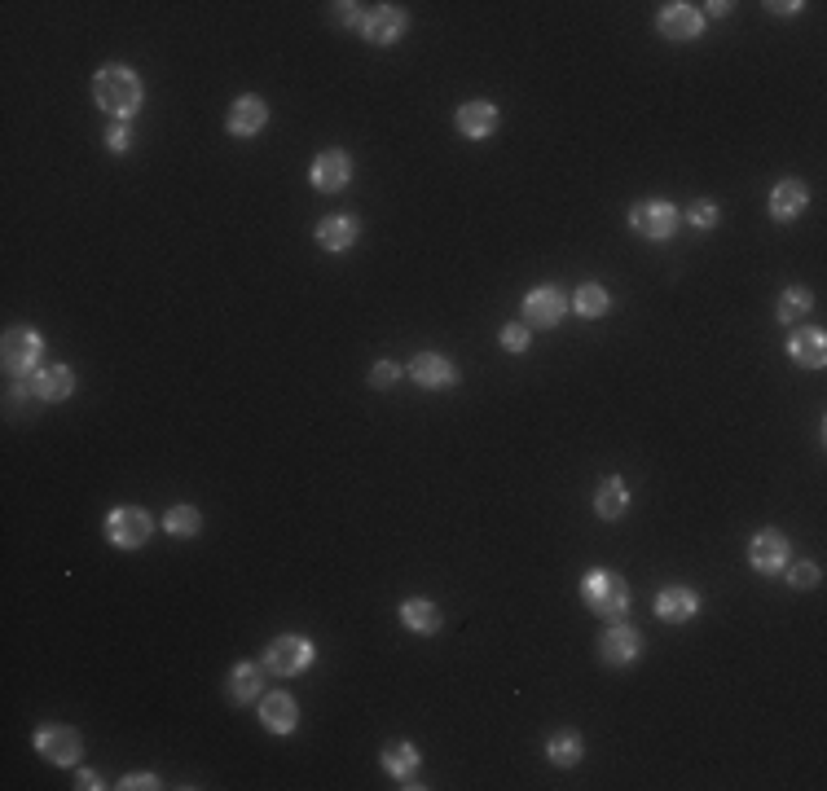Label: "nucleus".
I'll return each mask as SVG.
<instances>
[{
    "mask_svg": "<svg viewBox=\"0 0 827 791\" xmlns=\"http://www.w3.org/2000/svg\"><path fill=\"white\" fill-rule=\"evenodd\" d=\"M806 211V185L801 181H779L775 194H770V216L775 220H792Z\"/></svg>",
    "mask_w": 827,
    "mask_h": 791,
    "instance_id": "nucleus-22",
    "label": "nucleus"
},
{
    "mask_svg": "<svg viewBox=\"0 0 827 791\" xmlns=\"http://www.w3.org/2000/svg\"><path fill=\"white\" fill-rule=\"evenodd\" d=\"M410 374H414V383H418V387H432V392L458 383L454 361H445L440 352H418V356H414V365H410Z\"/></svg>",
    "mask_w": 827,
    "mask_h": 791,
    "instance_id": "nucleus-15",
    "label": "nucleus"
},
{
    "mask_svg": "<svg viewBox=\"0 0 827 791\" xmlns=\"http://www.w3.org/2000/svg\"><path fill=\"white\" fill-rule=\"evenodd\" d=\"M75 392V374L66 365H44V370L31 374V396L40 400H66Z\"/></svg>",
    "mask_w": 827,
    "mask_h": 791,
    "instance_id": "nucleus-17",
    "label": "nucleus"
},
{
    "mask_svg": "<svg viewBox=\"0 0 827 791\" xmlns=\"http://www.w3.org/2000/svg\"><path fill=\"white\" fill-rule=\"evenodd\" d=\"M401 625L410 633H436L440 629V611L427 598H405L401 603Z\"/></svg>",
    "mask_w": 827,
    "mask_h": 791,
    "instance_id": "nucleus-23",
    "label": "nucleus"
},
{
    "mask_svg": "<svg viewBox=\"0 0 827 791\" xmlns=\"http://www.w3.org/2000/svg\"><path fill=\"white\" fill-rule=\"evenodd\" d=\"M748 563L757 567V572H779V567L788 563V537L784 532H775V528H766V532H757L753 545H748Z\"/></svg>",
    "mask_w": 827,
    "mask_h": 791,
    "instance_id": "nucleus-12",
    "label": "nucleus"
},
{
    "mask_svg": "<svg viewBox=\"0 0 827 791\" xmlns=\"http://www.w3.org/2000/svg\"><path fill=\"white\" fill-rule=\"evenodd\" d=\"M36 748L44 761H53V765H75L84 752V739H80V730H71V726H44L36 734Z\"/></svg>",
    "mask_w": 827,
    "mask_h": 791,
    "instance_id": "nucleus-6",
    "label": "nucleus"
},
{
    "mask_svg": "<svg viewBox=\"0 0 827 791\" xmlns=\"http://www.w3.org/2000/svg\"><path fill=\"white\" fill-rule=\"evenodd\" d=\"M788 585L792 589H810V585H819V563H797L788 572Z\"/></svg>",
    "mask_w": 827,
    "mask_h": 791,
    "instance_id": "nucleus-32",
    "label": "nucleus"
},
{
    "mask_svg": "<svg viewBox=\"0 0 827 791\" xmlns=\"http://www.w3.org/2000/svg\"><path fill=\"white\" fill-rule=\"evenodd\" d=\"M119 787H124V791H150V787H159V778H154V774H128Z\"/></svg>",
    "mask_w": 827,
    "mask_h": 791,
    "instance_id": "nucleus-35",
    "label": "nucleus"
},
{
    "mask_svg": "<svg viewBox=\"0 0 827 791\" xmlns=\"http://www.w3.org/2000/svg\"><path fill=\"white\" fill-rule=\"evenodd\" d=\"M656 27H660V36L665 40H696L700 31H704V14L696 5H687V0H674V5H665L660 9V18H656Z\"/></svg>",
    "mask_w": 827,
    "mask_h": 791,
    "instance_id": "nucleus-8",
    "label": "nucleus"
},
{
    "mask_svg": "<svg viewBox=\"0 0 827 791\" xmlns=\"http://www.w3.org/2000/svg\"><path fill=\"white\" fill-rule=\"evenodd\" d=\"M361 36H366L370 44H392V40H401V36H405V14H401L396 5L370 9V14L361 18Z\"/></svg>",
    "mask_w": 827,
    "mask_h": 791,
    "instance_id": "nucleus-14",
    "label": "nucleus"
},
{
    "mask_svg": "<svg viewBox=\"0 0 827 791\" xmlns=\"http://www.w3.org/2000/svg\"><path fill=\"white\" fill-rule=\"evenodd\" d=\"M678 207L674 203H660V198H647V203H638L634 211H630V225H634V233H643V238H652V242H660V238H669V233L678 229Z\"/></svg>",
    "mask_w": 827,
    "mask_h": 791,
    "instance_id": "nucleus-5",
    "label": "nucleus"
},
{
    "mask_svg": "<svg viewBox=\"0 0 827 791\" xmlns=\"http://www.w3.org/2000/svg\"><path fill=\"white\" fill-rule=\"evenodd\" d=\"M687 220H691V225H696V229H713V225H718V203H709V198H700V203H691Z\"/></svg>",
    "mask_w": 827,
    "mask_h": 791,
    "instance_id": "nucleus-31",
    "label": "nucleus"
},
{
    "mask_svg": "<svg viewBox=\"0 0 827 791\" xmlns=\"http://www.w3.org/2000/svg\"><path fill=\"white\" fill-rule=\"evenodd\" d=\"M357 216H326L322 225H317V247L322 251H348L352 242H357Z\"/></svg>",
    "mask_w": 827,
    "mask_h": 791,
    "instance_id": "nucleus-18",
    "label": "nucleus"
},
{
    "mask_svg": "<svg viewBox=\"0 0 827 791\" xmlns=\"http://www.w3.org/2000/svg\"><path fill=\"white\" fill-rule=\"evenodd\" d=\"M581 598H586V607L603 620H625V611H630V585L612 572H590L586 581H581Z\"/></svg>",
    "mask_w": 827,
    "mask_h": 791,
    "instance_id": "nucleus-2",
    "label": "nucleus"
},
{
    "mask_svg": "<svg viewBox=\"0 0 827 791\" xmlns=\"http://www.w3.org/2000/svg\"><path fill=\"white\" fill-rule=\"evenodd\" d=\"M572 308H577L581 317H603V313H608V291H603L599 282L577 286V295H572Z\"/></svg>",
    "mask_w": 827,
    "mask_h": 791,
    "instance_id": "nucleus-29",
    "label": "nucleus"
},
{
    "mask_svg": "<svg viewBox=\"0 0 827 791\" xmlns=\"http://www.w3.org/2000/svg\"><path fill=\"white\" fill-rule=\"evenodd\" d=\"M568 313V299L555 291V286H537V291H528L524 299V326H537V330H550L559 326Z\"/></svg>",
    "mask_w": 827,
    "mask_h": 791,
    "instance_id": "nucleus-7",
    "label": "nucleus"
},
{
    "mask_svg": "<svg viewBox=\"0 0 827 791\" xmlns=\"http://www.w3.org/2000/svg\"><path fill=\"white\" fill-rule=\"evenodd\" d=\"M502 348H506V352H528V326H520V321H515V326H506V330H502Z\"/></svg>",
    "mask_w": 827,
    "mask_h": 791,
    "instance_id": "nucleus-34",
    "label": "nucleus"
},
{
    "mask_svg": "<svg viewBox=\"0 0 827 791\" xmlns=\"http://www.w3.org/2000/svg\"><path fill=\"white\" fill-rule=\"evenodd\" d=\"M163 528H168V537H194V532L203 528V515H198L194 506H172L168 515H163Z\"/></svg>",
    "mask_w": 827,
    "mask_h": 791,
    "instance_id": "nucleus-30",
    "label": "nucleus"
},
{
    "mask_svg": "<svg viewBox=\"0 0 827 791\" xmlns=\"http://www.w3.org/2000/svg\"><path fill=\"white\" fill-rule=\"evenodd\" d=\"M638 651H643V638H638V629H630L625 620H616V625L599 638V655H603V664H634L638 660Z\"/></svg>",
    "mask_w": 827,
    "mask_h": 791,
    "instance_id": "nucleus-10",
    "label": "nucleus"
},
{
    "mask_svg": "<svg viewBox=\"0 0 827 791\" xmlns=\"http://www.w3.org/2000/svg\"><path fill=\"white\" fill-rule=\"evenodd\" d=\"M313 664V642L308 638H295V633H286V638L269 642V651H264V668L278 677H295L304 673V668Z\"/></svg>",
    "mask_w": 827,
    "mask_h": 791,
    "instance_id": "nucleus-4",
    "label": "nucleus"
},
{
    "mask_svg": "<svg viewBox=\"0 0 827 791\" xmlns=\"http://www.w3.org/2000/svg\"><path fill=\"white\" fill-rule=\"evenodd\" d=\"M75 787H84V791H93V787H102V778H97L93 770H80V783Z\"/></svg>",
    "mask_w": 827,
    "mask_h": 791,
    "instance_id": "nucleus-38",
    "label": "nucleus"
},
{
    "mask_svg": "<svg viewBox=\"0 0 827 791\" xmlns=\"http://www.w3.org/2000/svg\"><path fill=\"white\" fill-rule=\"evenodd\" d=\"M625 506H630V488H625V479H603L599 493H594V510H599V519H621Z\"/></svg>",
    "mask_w": 827,
    "mask_h": 791,
    "instance_id": "nucleus-24",
    "label": "nucleus"
},
{
    "mask_svg": "<svg viewBox=\"0 0 827 791\" xmlns=\"http://www.w3.org/2000/svg\"><path fill=\"white\" fill-rule=\"evenodd\" d=\"M788 352H792V361H797V365H806V370H819V365L827 361V339H823V330H801V334H792Z\"/></svg>",
    "mask_w": 827,
    "mask_h": 791,
    "instance_id": "nucleus-21",
    "label": "nucleus"
},
{
    "mask_svg": "<svg viewBox=\"0 0 827 791\" xmlns=\"http://www.w3.org/2000/svg\"><path fill=\"white\" fill-rule=\"evenodd\" d=\"M106 146H110V150H115V154H124V150H128V128H124V124H115V128H110Z\"/></svg>",
    "mask_w": 827,
    "mask_h": 791,
    "instance_id": "nucleus-37",
    "label": "nucleus"
},
{
    "mask_svg": "<svg viewBox=\"0 0 827 791\" xmlns=\"http://www.w3.org/2000/svg\"><path fill=\"white\" fill-rule=\"evenodd\" d=\"M581 752H586V743H581V734L577 730H559V734H550L546 739V756H550V765H577L581 761Z\"/></svg>",
    "mask_w": 827,
    "mask_h": 791,
    "instance_id": "nucleus-25",
    "label": "nucleus"
},
{
    "mask_svg": "<svg viewBox=\"0 0 827 791\" xmlns=\"http://www.w3.org/2000/svg\"><path fill=\"white\" fill-rule=\"evenodd\" d=\"M696 611H700V594L687 585H669L656 594V616L669 620V625H687Z\"/></svg>",
    "mask_w": 827,
    "mask_h": 791,
    "instance_id": "nucleus-13",
    "label": "nucleus"
},
{
    "mask_svg": "<svg viewBox=\"0 0 827 791\" xmlns=\"http://www.w3.org/2000/svg\"><path fill=\"white\" fill-rule=\"evenodd\" d=\"M383 770H388L392 778H401V787H418V783H414L418 752L410 748V743H392V748L383 752Z\"/></svg>",
    "mask_w": 827,
    "mask_h": 791,
    "instance_id": "nucleus-26",
    "label": "nucleus"
},
{
    "mask_svg": "<svg viewBox=\"0 0 827 791\" xmlns=\"http://www.w3.org/2000/svg\"><path fill=\"white\" fill-rule=\"evenodd\" d=\"M264 124H269V106H264V97L247 93V97H238V102L229 106L225 128L234 132V137H256V132H264Z\"/></svg>",
    "mask_w": 827,
    "mask_h": 791,
    "instance_id": "nucleus-11",
    "label": "nucleus"
},
{
    "mask_svg": "<svg viewBox=\"0 0 827 791\" xmlns=\"http://www.w3.org/2000/svg\"><path fill=\"white\" fill-rule=\"evenodd\" d=\"M150 532H154V519L146 510L119 506V510H110V519H106V537H110V545H119V550H141V545L150 541Z\"/></svg>",
    "mask_w": 827,
    "mask_h": 791,
    "instance_id": "nucleus-3",
    "label": "nucleus"
},
{
    "mask_svg": "<svg viewBox=\"0 0 827 791\" xmlns=\"http://www.w3.org/2000/svg\"><path fill=\"white\" fill-rule=\"evenodd\" d=\"M93 102L102 106L106 115H115L119 124L132 119L141 110V80H137V71H128V66H106V71H97Z\"/></svg>",
    "mask_w": 827,
    "mask_h": 791,
    "instance_id": "nucleus-1",
    "label": "nucleus"
},
{
    "mask_svg": "<svg viewBox=\"0 0 827 791\" xmlns=\"http://www.w3.org/2000/svg\"><path fill=\"white\" fill-rule=\"evenodd\" d=\"M260 664H234V673H229V699H238V704H247V699L260 695Z\"/></svg>",
    "mask_w": 827,
    "mask_h": 791,
    "instance_id": "nucleus-27",
    "label": "nucleus"
},
{
    "mask_svg": "<svg viewBox=\"0 0 827 791\" xmlns=\"http://www.w3.org/2000/svg\"><path fill=\"white\" fill-rule=\"evenodd\" d=\"M498 128V106L493 102H467L458 106V132L462 137H489V132Z\"/></svg>",
    "mask_w": 827,
    "mask_h": 791,
    "instance_id": "nucleus-19",
    "label": "nucleus"
},
{
    "mask_svg": "<svg viewBox=\"0 0 827 791\" xmlns=\"http://www.w3.org/2000/svg\"><path fill=\"white\" fill-rule=\"evenodd\" d=\"M810 308H814V295L806 291V286H788L775 313H779V321H788V326H792V321H801V317L810 313Z\"/></svg>",
    "mask_w": 827,
    "mask_h": 791,
    "instance_id": "nucleus-28",
    "label": "nucleus"
},
{
    "mask_svg": "<svg viewBox=\"0 0 827 791\" xmlns=\"http://www.w3.org/2000/svg\"><path fill=\"white\" fill-rule=\"evenodd\" d=\"M335 18L348 22V27H361V18L366 14H361V5H335Z\"/></svg>",
    "mask_w": 827,
    "mask_h": 791,
    "instance_id": "nucleus-36",
    "label": "nucleus"
},
{
    "mask_svg": "<svg viewBox=\"0 0 827 791\" xmlns=\"http://www.w3.org/2000/svg\"><path fill=\"white\" fill-rule=\"evenodd\" d=\"M396 378H401V370H396L392 361H379L370 370V387H379V392H388V387H396Z\"/></svg>",
    "mask_w": 827,
    "mask_h": 791,
    "instance_id": "nucleus-33",
    "label": "nucleus"
},
{
    "mask_svg": "<svg viewBox=\"0 0 827 791\" xmlns=\"http://www.w3.org/2000/svg\"><path fill=\"white\" fill-rule=\"evenodd\" d=\"M348 176H352V163H348V154H344V150H326V154H317V163H313V185L322 189V194H330V189H344V185H348Z\"/></svg>",
    "mask_w": 827,
    "mask_h": 791,
    "instance_id": "nucleus-16",
    "label": "nucleus"
},
{
    "mask_svg": "<svg viewBox=\"0 0 827 791\" xmlns=\"http://www.w3.org/2000/svg\"><path fill=\"white\" fill-rule=\"evenodd\" d=\"M260 721H264V730H273V734H291L295 721H300V712H295V699H291V695H269V699L260 704Z\"/></svg>",
    "mask_w": 827,
    "mask_h": 791,
    "instance_id": "nucleus-20",
    "label": "nucleus"
},
{
    "mask_svg": "<svg viewBox=\"0 0 827 791\" xmlns=\"http://www.w3.org/2000/svg\"><path fill=\"white\" fill-rule=\"evenodd\" d=\"M40 334L36 330H9L5 334V343H0V356H5V370L9 374H27V370H36V361H40Z\"/></svg>",
    "mask_w": 827,
    "mask_h": 791,
    "instance_id": "nucleus-9",
    "label": "nucleus"
}]
</instances>
